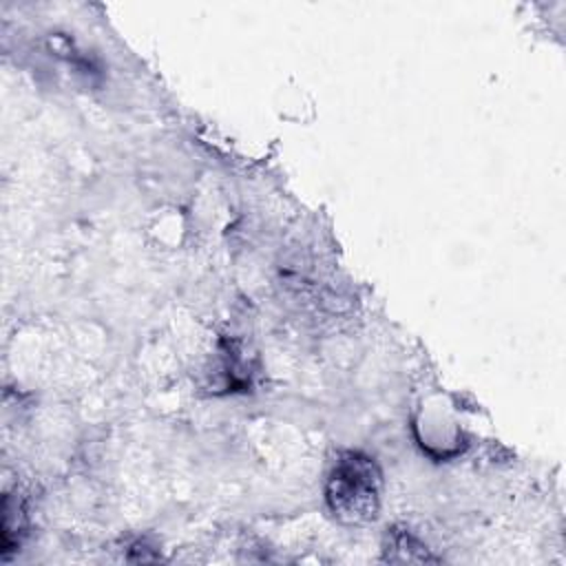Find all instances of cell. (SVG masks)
Returning <instances> with one entry per match:
<instances>
[{
  "mask_svg": "<svg viewBox=\"0 0 566 566\" xmlns=\"http://www.w3.org/2000/svg\"><path fill=\"white\" fill-rule=\"evenodd\" d=\"M382 475L374 458L360 451H340L325 480V500L343 524H365L378 515Z\"/></svg>",
  "mask_w": 566,
  "mask_h": 566,
  "instance_id": "1",
  "label": "cell"
}]
</instances>
